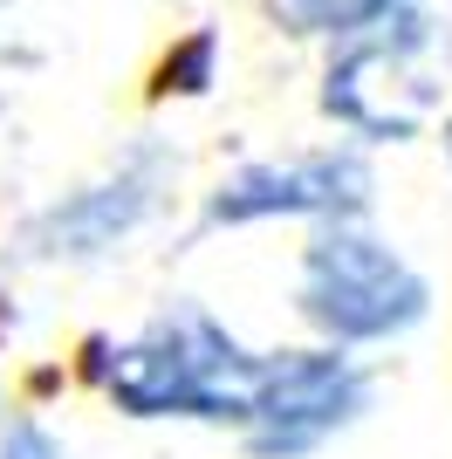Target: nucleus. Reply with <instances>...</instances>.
I'll return each instance as SVG.
<instances>
[{"label":"nucleus","mask_w":452,"mask_h":459,"mask_svg":"<svg viewBox=\"0 0 452 459\" xmlns=\"http://www.w3.org/2000/svg\"><path fill=\"white\" fill-rule=\"evenodd\" d=\"M83 377L110 411L137 425H206V432L240 439L267 377V350L240 343L206 302L178 295L124 336H90Z\"/></svg>","instance_id":"f257e3e1"},{"label":"nucleus","mask_w":452,"mask_h":459,"mask_svg":"<svg viewBox=\"0 0 452 459\" xmlns=\"http://www.w3.org/2000/svg\"><path fill=\"white\" fill-rule=\"evenodd\" d=\"M446 21L425 0H404L397 14H384L377 28L336 41L322 56L316 110L363 152L418 144L432 124H446Z\"/></svg>","instance_id":"f03ea898"},{"label":"nucleus","mask_w":452,"mask_h":459,"mask_svg":"<svg viewBox=\"0 0 452 459\" xmlns=\"http://www.w3.org/2000/svg\"><path fill=\"white\" fill-rule=\"evenodd\" d=\"M295 323L336 350H391L432 323V281L391 233L363 220H322L295 254Z\"/></svg>","instance_id":"7ed1b4c3"},{"label":"nucleus","mask_w":452,"mask_h":459,"mask_svg":"<svg viewBox=\"0 0 452 459\" xmlns=\"http://www.w3.org/2000/svg\"><path fill=\"white\" fill-rule=\"evenodd\" d=\"M178 186V152L165 137H131L90 178H75L48 206H35L14 233V261L28 268H103L165 212Z\"/></svg>","instance_id":"20e7f679"},{"label":"nucleus","mask_w":452,"mask_h":459,"mask_svg":"<svg viewBox=\"0 0 452 459\" xmlns=\"http://www.w3.org/2000/svg\"><path fill=\"white\" fill-rule=\"evenodd\" d=\"M377 206V165L363 144L329 137L301 152L247 158L199 192V233H247V227H322V220H363Z\"/></svg>","instance_id":"39448f33"},{"label":"nucleus","mask_w":452,"mask_h":459,"mask_svg":"<svg viewBox=\"0 0 452 459\" xmlns=\"http://www.w3.org/2000/svg\"><path fill=\"white\" fill-rule=\"evenodd\" d=\"M377 404V370L363 350L336 343H295V350H267V377L261 398L240 425V453L247 459H316L336 439H350Z\"/></svg>","instance_id":"423d86ee"},{"label":"nucleus","mask_w":452,"mask_h":459,"mask_svg":"<svg viewBox=\"0 0 452 459\" xmlns=\"http://www.w3.org/2000/svg\"><path fill=\"white\" fill-rule=\"evenodd\" d=\"M404 0H267V21L295 41H322V48H336V41L363 35L377 28L384 14H397Z\"/></svg>","instance_id":"0eeeda50"},{"label":"nucleus","mask_w":452,"mask_h":459,"mask_svg":"<svg viewBox=\"0 0 452 459\" xmlns=\"http://www.w3.org/2000/svg\"><path fill=\"white\" fill-rule=\"evenodd\" d=\"M213 82H220V28H192V35H178L165 48L158 76H151V96H178V103H192V96H206Z\"/></svg>","instance_id":"6e6552de"},{"label":"nucleus","mask_w":452,"mask_h":459,"mask_svg":"<svg viewBox=\"0 0 452 459\" xmlns=\"http://www.w3.org/2000/svg\"><path fill=\"white\" fill-rule=\"evenodd\" d=\"M0 459H69L62 432L41 411H28L7 384H0Z\"/></svg>","instance_id":"1a4fd4ad"},{"label":"nucleus","mask_w":452,"mask_h":459,"mask_svg":"<svg viewBox=\"0 0 452 459\" xmlns=\"http://www.w3.org/2000/svg\"><path fill=\"white\" fill-rule=\"evenodd\" d=\"M439 152H446V172H452V110H446V124H439Z\"/></svg>","instance_id":"9d476101"}]
</instances>
